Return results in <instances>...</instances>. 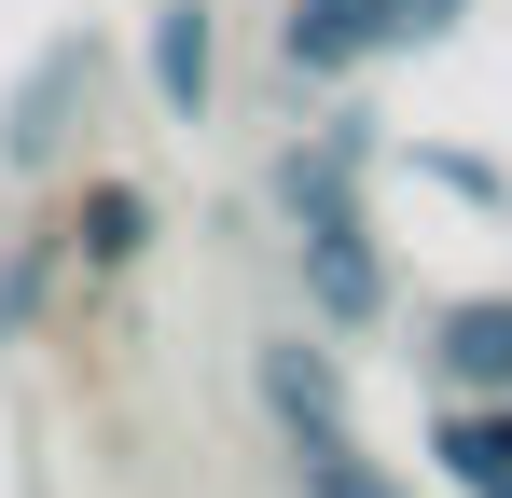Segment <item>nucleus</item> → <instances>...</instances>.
Wrapping results in <instances>:
<instances>
[{"label": "nucleus", "mask_w": 512, "mask_h": 498, "mask_svg": "<svg viewBox=\"0 0 512 498\" xmlns=\"http://www.w3.org/2000/svg\"><path fill=\"white\" fill-rule=\"evenodd\" d=\"M416 180H443V194H471V208H512V180L485 153H416Z\"/></svg>", "instance_id": "nucleus-8"}, {"label": "nucleus", "mask_w": 512, "mask_h": 498, "mask_svg": "<svg viewBox=\"0 0 512 498\" xmlns=\"http://www.w3.org/2000/svg\"><path fill=\"white\" fill-rule=\"evenodd\" d=\"M457 14H471V0H291V14H277V56L305 83H346V70H374V56L457 42Z\"/></svg>", "instance_id": "nucleus-1"}, {"label": "nucleus", "mask_w": 512, "mask_h": 498, "mask_svg": "<svg viewBox=\"0 0 512 498\" xmlns=\"http://www.w3.org/2000/svg\"><path fill=\"white\" fill-rule=\"evenodd\" d=\"M429 360H443L457 402H512V291H457L443 332H429Z\"/></svg>", "instance_id": "nucleus-4"}, {"label": "nucleus", "mask_w": 512, "mask_h": 498, "mask_svg": "<svg viewBox=\"0 0 512 498\" xmlns=\"http://www.w3.org/2000/svg\"><path fill=\"white\" fill-rule=\"evenodd\" d=\"M429 457H443V485H471V498H512V402H443Z\"/></svg>", "instance_id": "nucleus-5"}, {"label": "nucleus", "mask_w": 512, "mask_h": 498, "mask_svg": "<svg viewBox=\"0 0 512 498\" xmlns=\"http://www.w3.org/2000/svg\"><path fill=\"white\" fill-rule=\"evenodd\" d=\"M263 402H277L291 457H305V498H402L360 443H346V415H333V360H319V346H263Z\"/></svg>", "instance_id": "nucleus-2"}, {"label": "nucleus", "mask_w": 512, "mask_h": 498, "mask_svg": "<svg viewBox=\"0 0 512 498\" xmlns=\"http://www.w3.org/2000/svg\"><path fill=\"white\" fill-rule=\"evenodd\" d=\"M208 56H222V28H208V0H153V97H167L180 125L208 111Z\"/></svg>", "instance_id": "nucleus-6"}, {"label": "nucleus", "mask_w": 512, "mask_h": 498, "mask_svg": "<svg viewBox=\"0 0 512 498\" xmlns=\"http://www.w3.org/2000/svg\"><path fill=\"white\" fill-rule=\"evenodd\" d=\"M305 222V305L333 332H374L388 319V263H374V222H360V194H319V208H291Z\"/></svg>", "instance_id": "nucleus-3"}, {"label": "nucleus", "mask_w": 512, "mask_h": 498, "mask_svg": "<svg viewBox=\"0 0 512 498\" xmlns=\"http://www.w3.org/2000/svg\"><path fill=\"white\" fill-rule=\"evenodd\" d=\"M70 83H84V42H56V56H42V83H14V125H0V166H42L56 139H70V125H56V111H70Z\"/></svg>", "instance_id": "nucleus-7"}, {"label": "nucleus", "mask_w": 512, "mask_h": 498, "mask_svg": "<svg viewBox=\"0 0 512 498\" xmlns=\"http://www.w3.org/2000/svg\"><path fill=\"white\" fill-rule=\"evenodd\" d=\"M84 249H97V263H125V249H139V194H97V208H84Z\"/></svg>", "instance_id": "nucleus-9"}]
</instances>
